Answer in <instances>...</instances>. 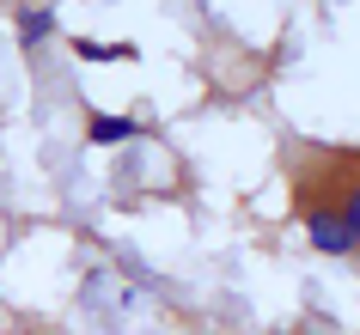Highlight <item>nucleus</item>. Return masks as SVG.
<instances>
[{"instance_id":"nucleus-2","label":"nucleus","mask_w":360,"mask_h":335,"mask_svg":"<svg viewBox=\"0 0 360 335\" xmlns=\"http://www.w3.org/2000/svg\"><path fill=\"white\" fill-rule=\"evenodd\" d=\"M129 134H141L134 116H92V122H86V140H92V147H122Z\"/></svg>"},{"instance_id":"nucleus-3","label":"nucleus","mask_w":360,"mask_h":335,"mask_svg":"<svg viewBox=\"0 0 360 335\" xmlns=\"http://www.w3.org/2000/svg\"><path fill=\"white\" fill-rule=\"evenodd\" d=\"M49 31H56V19H49V13H19V37H25V43H43Z\"/></svg>"},{"instance_id":"nucleus-1","label":"nucleus","mask_w":360,"mask_h":335,"mask_svg":"<svg viewBox=\"0 0 360 335\" xmlns=\"http://www.w3.org/2000/svg\"><path fill=\"white\" fill-rule=\"evenodd\" d=\"M311 244H318L323 256H348V250H354V238H348L342 214H311Z\"/></svg>"},{"instance_id":"nucleus-4","label":"nucleus","mask_w":360,"mask_h":335,"mask_svg":"<svg viewBox=\"0 0 360 335\" xmlns=\"http://www.w3.org/2000/svg\"><path fill=\"white\" fill-rule=\"evenodd\" d=\"M342 225H348V238H354V250H360V189L348 195V207H342Z\"/></svg>"}]
</instances>
